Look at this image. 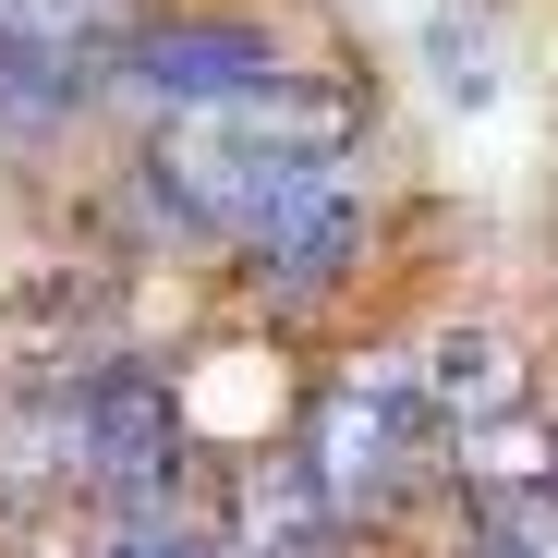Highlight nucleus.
<instances>
[{
    "label": "nucleus",
    "mask_w": 558,
    "mask_h": 558,
    "mask_svg": "<svg viewBox=\"0 0 558 558\" xmlns=\"http://www.w3.org/2000/svg\"><path fill=\"white\" fill-rule=\"evenodd\" d=\"M110 146V49H61L0 25V170H49L73 182Z\"/></svg>",
    "instance_id": "4"
},
{
    "label": "nucleus",
    "mask_w": 558,
    "mask_h": 558,
    "mask_svg": "<svg viewBox=\"0 0 558 558\" xmlns=\"http://www.w3.org/2000/svg\"><path fill=\"white\" fill-rule=\"evenodd\" d=\"M389 243H401V158H364V170L328 182L316 207H292L279 231H255L243 255H219L207 292H219L231 328H255L279 352H328V340H352L364 304H377Z\"/></svg>",
    "instance_id": "3"
},
{
    "label": "nucleus",
    "mask_w": 558,
    "mask_h": 558,
    "mask_svg": "<svg viewBox=\"0 0 558 558\" xmlns=\"http://www.w3.org/2000/svg\"><path fill=\"white\" fill-rule=\"evenodd\" d=\"M413 61L437 85V110H498L510 98V0H425V25H413Z\"/></svg>",
    "instance_id": "7"
},
{
    "label": "nucleus",
    "mask_w": 558,
    "mask_h": 558,
    "mask_svg": "<svg viewBox=\"0 0 558 558\" xmlns=\"http://www.w3.org/2000/svg\"><path fill=\"white\" fill-rule=\"evenodd\" d=\"M85 377V364H73ZM0 389V522H37V510H85L98 486V449H85V389Z\"/></svg>",
    "instance_id": "6"
},
{
    "label": "nucleus",
    "mask_w": 558,
    "mask_h": 558,
    "mask_svg": "<svg viewBox=\"0 0 558 558\" xmlns=\"http://www.w3.org/2000/svg\"><path fill=\"white\" fill-rule=\"evenodd\" d=\"M413 558H558V510H546L534 486H510V498H449Z\"/></svg>",
    "instance_id": "8"
},
{
    "label": "nucleus",
    "mask_w": 558,
    "mask_h": 558,
    "mask_svg": "<svg viewBox=\"0 0 558 558\" xmlns=\"http://www.w3.org/2000/svg\"><path fill=\"white\" fill-rule=\"evenodd\" d=\"M413 377H425V413L437 437H474V425H510L546 401V364H534V328L486 316V304H461L413 340Z\"/></svg>",
    "instance_id": "5"
},
{
    "label": "nucleus",
    "mask_w": 558,
    "mask_h": 558,
    "mask_svg": "<svg viewBox=\"0 0 558 558\" xmlns=\"http://www.w3.org/2000/svg\"><path fill=\"white\" fill-rule=\"evenodd\" d=\"M292 474L316 486V510L377 558V546H413L437 510H449V437L425 413V377H413V340L401 328H364V340H328L304 364V413H292Z\"/></svg>",
    "instance_id": "1"
},
{
    "label": "nucleus",
    "mask_w": 558,
    "mask_h": 558,
    "mask_svg": "<svg viewBox=\"0 0 558 558\" xmlns=\"http://www.w3.org/2000/svg\"><path fill=\"white\" fill-rule=\"evenodd\" d=\"M98 558H231L219 510H98Z\"/></svg>",
    "instance_id": "9"
},
{
    "label": "nucleus",
    "mask_w": 558,
    "mask_h": 558,
    "mask_svg": "<svg viewBox=\"0 0 558 558\" xmlns=\"http://www.w3.org/2000/svg\"><path fill=\"white\" fill-rule=\"evenodd\" d=\"M340 61L328 0H146L110 49V134L134 122H243L279 85Z\"/></svg>",
    "instance_id": "2"
}]
</instances>
